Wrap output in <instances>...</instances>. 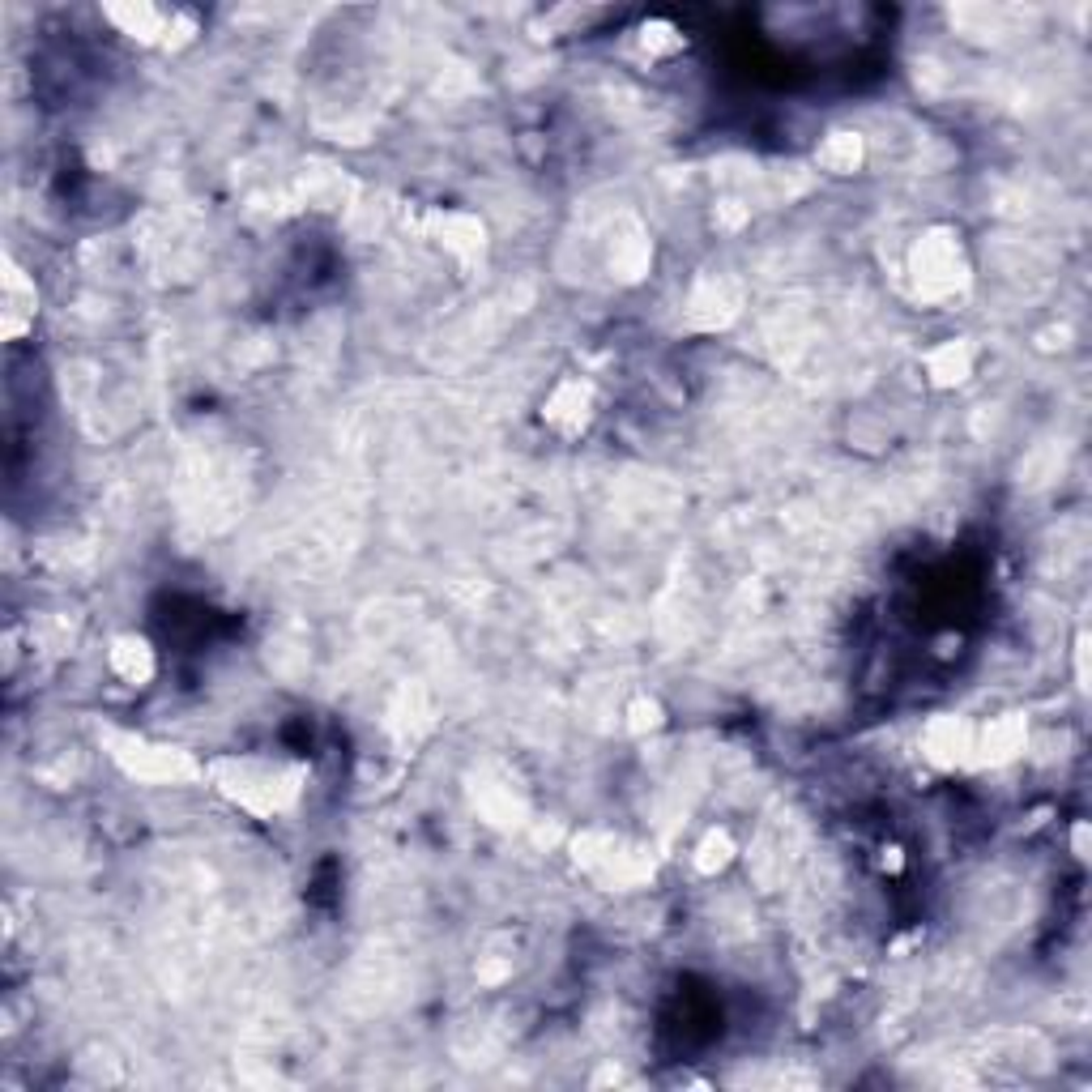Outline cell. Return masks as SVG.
I'll return each instance as SVG.
<instances>
[{
    "mask_svg": "<svg viewBox=\"0 0 1092 1092\" xmlns=\"http://www.w3.org/2000/svg\"><path fill=\"white\" fill-rule=\"evenodd\" d=\"M115 666L124 670V679H149V670H154V658H149V649L142 645V640H124L120 649H115Z\"/></svg>",
    "mask_w": 1092,
    "mask_h": 1092,
    "instance_id": "1",
    "label": "cell"
}]
</instances>
